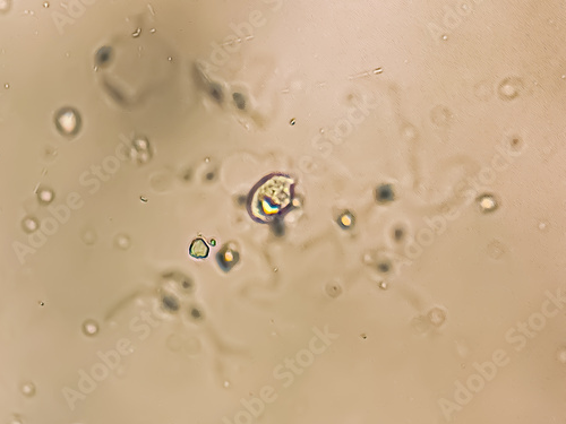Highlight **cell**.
Instances as JSON below:
<instances>
[{
  "label": "cell",
  "instance_id": "1",
  "mask_svg": "<svg viewBox=\"0 0 566 424\" xmlns=\"http://www.w3.org/2000/svg\"><path fill=\"white\" fill-rule=\"evenodd\" d=\"M190 252L191 255L195 258H205L208 257L210 249L207 245V242L199 238L193 241Z\"/></svg>",
  "mask_w": 566,
  "mask_h": 424
}]
</instances>
